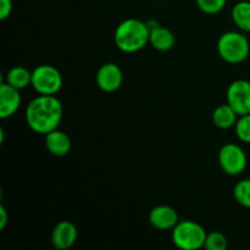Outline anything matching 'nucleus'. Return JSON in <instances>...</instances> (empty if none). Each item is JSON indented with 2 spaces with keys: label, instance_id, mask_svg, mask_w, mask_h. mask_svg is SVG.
<instances>
[{
  "label": "nucleus",
  "instance_id": "1",
  "mask_svg": "<svg viewBox=\"0 0 250 250\" xmlns=\"http://www.w3.org/2000/svg\"><path fill=\"white\" fill-rule=\"evenodd\" d=\"M62 115V104L55 95L39 94L27 105L24 117L32 131L45 136L58 129Z\"/></svg>",
  "mask_w": 250,
  "mask_h": 250
},
{
  "label": "nucleus",
  "instance_id": "2",
  "mask_svg": "<svg viewBox=\"0 0 250 250\" xmlns=\"http://www.w3.org/2000/svg\"><path fill=\"white\" fill-rule=\"evenodd\" d=\"M114 39L117 48L124 53H137L149 43L150 28L141 20L127 19L117 26Z\"/></svg>",
  "mask_w": 250,
  "mask_h": 250
},
{
  "label": "nucleus",
  "instance_id": "3",
  "mask_svg": "<svg viewBox=\"0 0 250 250\" xmlns=\"http://www.w3.org/2000/svg\"><path fill=\"white\" fill-rule=\"evenodd\" d=\"M217 51L222 60L229 63L243 62L249 56L250 44L244 33L229 31L221 34L217 42Z\"/></svg>",
  "mask_w": 250,
  "mask_h": 250
},
{
  "label": "nucleus",
  "instance_id": "4",
  "mask_svg": "<svg viewBox=\"0 0 250 250\" xmlns=\"http://www.w3.org/2000/svg\"><path fill=\"white\" fill-rule=\"evenodd\" d=\"M207 231L202 225L192 220L180 221L172 229V242L182 250H198L204 248Z\"/></svg>",
  "mask_w": 250,
  "mask_h": 250
},
{
  "label": "nucleus",
  "instance_id": "5",
  "mask_svg": "<svg viewBox=\"0 0 250 250\" xmlns=\"http://www.w3.org/2000/svg\"><path fill=\"white\" fill-rule=\"evenodd\" d=\"M32 87L38 94L55 95L62 87V76L54 66L39 65L32 71Z\"/></svg>",
  "mask_w": 250,
  "mask_h": 250
},
{
  "label": "nucleus",
  "instance_id": "6",
  "mask_svg": "<svg viewBox=\"0 0 250 250\" xmlns=\"http://www.w3.org/2000/svg\"><path fill=\"white\" fill-rule=\"evenodd\" d=\"M219 164L225 173L229 176H238L246 170L247 155L238 144L227 143L220 149Z\"/></svg>",
  "mask_w": 250,
  "mask_h": 250
},
{
  "label": "nucleus",
  "instance_id": "7",
  "mask_svg": "<svg viewBox=\"0 0 250 250\" xmlns=\"http://www.w3.org/2000/svg\"><path fill=\"white\" fill-rule=\"evenodd\" d=\"M227 103L234 111L242 115L250 114V82L246 80L233 81L227 88Z\"/></svg>",
  "mask_w": 250,
  "mask_h": 250
},
{
  "label": "nucleus",
  "instance_id": "8",
  "mask_svg": "<svg viewBox=\"0 0 250 250\" xmlns=\"http://www.w3.org/2000/svg\"><path fill=\"white\" fill-rule=\"evenodd\" d=\"M97 84L103 92H116L124 82V73L121 68L114 62L104 63L99 67L97 72Z\"/></svg>",
  "mask_w": 250,
  "mask_h": 250
},
{
  "label": "nucleus",
  "instance_id": "9",
  "mask_svg": "<svg viewBox=\"0 0 250 250\" xmlns=\"http://www.w3.org/2000/svg\"><path fill=\"white\" fill-rule=\"evenodd\" d=\"M78 231L70 221H61L54 227L51 233V243L58 250L70 249L77 241Z\"/></svg>",
  "mask_w": 250,
  "mask_h": 250
},
{
  "label": "nucleus",
  "instance_id": "10",
  "mask_svg": "<svg viewBox=\"0 0 250 250\" xmlns=\"http://www.w3.org/2000/svg\"><path fill=\"white\" fill-rule=\"evenodd\" d=\"M21 104L20 90L12 85L2 82L0 85V117L7 119L11 117L19 110Z\"/></svg>",
  "mask_w": 250,
  "mask_h": 250
},
{
  "label": "nucleus",
  "instance_id": "11",
  "mask_svg": "<svg viewBox=\"0 0 250 250\" xmlns=\"http://www.w3.org/2000/svg\"><path fill=\"white\" fill-rule=\"evenodd\" d=\"M149 221L151 226L155 229L160 231H167V229H172L180 222V220L175 209L167 205H159L150 211Z\"/></svg>",
  "mask_w": 250,
  "mask_h": 250
},
{
  "label": "nucleus",
  "instance_id": "12",
  "mask_svg": "<svg viewBox=\"0 0 250 250\" xmlns=\"http://www.w3.org/2000/svg\"><path fill=\"white\" fill-rule=\"evenodd\" d=\"M45 146L49 150V153L54 156H65L70 153L71 146V138L60 129H54L45 134Z\"/></svg>",
  "mask_w": 250,
  "mask_h": 250
},
{
  "label": "nucleus",
  "instance_id": "13",
  "mask_svg": "<svg viewBox=\"0 0 250 250\" xmlns=\"http://www.w3.org/2000/svg\"><path fill=\"white\" fill-rule=\"evenodd\" d=\"M150 28V27H149ZM175 36L172 32L165 27H160L156 24L155 27L150 28V39L149 43L153 45L154 49L159 51H167L175 45Z\"/></svg>",
  "mask_w": 250,
  "mask_h": 250
},
{
  "label": "nucleus",
  "instance_id": "14",
  "mask_svg": "<svg viewBox=\"0 0 250 250\" xmlns=\"http://www.w3.org/2000/svg\"><path fill=\"white\" fill-rule=\"evenodd\" d=\"M238 120V114L234 111L233 107L227 103L217 106L212 112V122L216 127L221 129H229L234 127Z\"/></svg>",
  "mask_w": 250,
  "mask_h": 250
},
{
  "label": "nucleus",
  "instance_id": "15",
  "mask_svg": "<svg viewBox=\"0 0 250 250\" xmlns=\"http://www.w3.org/2000/svg\"><path fill=\"white\" fill-rule=\"evenodd\" d=\"M5 82L19 90L24 89L28 85H32V71L27 70L23 66L10 68L5 76Z\"/></svg>",
  "mask_w": 250,
  "mask_h": 250
},
{
  "label": "nucleus",
  "instance_id": "16",
  "mask_svg": "<svg viewBox=\"0 0 250 250\" xmlns=\"http://www.w3.org/2000/svg\"><path fill=\"white\" fill-rule=\"evenodd\" d=\"M232 20L241 31L250 32V1H239L232 9Z\"/></svg>",
  "mask_w": 250,
  "mask_h": 250
},
{
  "label": "nucleus",
  "instance_id": "17",
  "mask_svg": "<svg viewBox=\"0 0 250 250\" xmlns=\"http://www.w3.org/2000/svg\"><path fill=\"white\" fill-rule=\"evenodd\" d=\"M234 199L242 207L250 209V180H242L233 188Z\"/></svg>",
  "mask_w": 250,
  "mask_h": 250
},
{
  "label": "nucleus",
  "instance_id": "18",
  "mask_svg": "<svg viewBox=\"0 0 250 250\" xmlns=\"http://www.w3.org/2000/svg\"><path fill=\"white\" fill-rule=\"evenodd\" d=\"M204 248L208 250H225L227 248V238L221 232L208 233Z\"/></svg>",
  "mask_w": 250,
  "mask_h": 250
},
{
  "label": "nucleus",
  "instance_id": "19",
  "mask_svg": "<svg viewBox=\"0 0 250 250\" xmlns=\"http://www.w3.org/2000/svg\"><path fill=\"white\" fill-rule=\"evenodd\" d=\"M236 134L242 142L250 144V114L242 115L234 126Z\"/></svg>",
  "mask_w": 250,
  "mask_h": 250
},
{
  "label": "nucleus",
  "instance_id": "20",
  "mask_svg": "<svg viewBox=\"0 0 250 250\" xmlns=\"http://www.w3.org/2000/svg\"><path fill=\"white\" fill-rule=\"evenodd\" d=\"M227 0H197V4L203 12L209 15L219 14L226 5Z\"/></svg>",
  "mask_w": 250,
  "mask_h": 250
},
{
  "label": "nucleus",
  "instance_id": "21",
  "mask_svg": "<svg viewBox=\"0 0 250 250\" xmlns=\"http://www.w3.org/2000/svg\"><path fill=\"white\" fill-rule=\"evenodd\" d=\"M12 12V0H0V20H6Z\"/></svg>",
  "mask_w": 250,
  "mask_h": 250
},
{
  "label": "nucleus",
  "instance_id": "22",
  "mask_svg": "<svg viewBox=\"0 0 250 250\" xmlns=\"http://www.w3.org/2000/svg\"><path fill=\"white\" fill-rule=\"evenodd\" d=\"M7 224V211L4 207H0V229H4Z\"/></svg>",
  "mask_w": 250,
  "mask_h": 250
}]
</instances>
